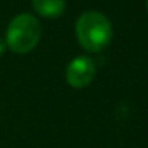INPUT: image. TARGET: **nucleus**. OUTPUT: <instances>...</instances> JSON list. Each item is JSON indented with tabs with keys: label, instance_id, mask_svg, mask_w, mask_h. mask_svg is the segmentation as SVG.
Instances as JSON below:
<instances>
[{
	"label": "nucleus",
	"instance_id": "5",
	"mask_svg": "<svg viewBox=\"0 0 148 148\" xmlns=\"http://www.w3.org/2000/svg\"><path fill=\"white\" fill-rule=\"evenodd\" d=\"M5 49H7V43H5L3 38H0V56L5 53Z\"/></svg>",
	"mask_w": 148,
	"mask_h": 148
},
{
	"label": "nucleus",
	"instance_id": "4",
	"mask_svg": "<svg viewBox=\"0 0 148 148\" xmlns=\"http://www.w3.org/2000/svg\"><path fill=\"white\" fill-rule=\"evenodd\" d=\"M32 7L40 16L54 19L65 10V0H32Z\"/></svg>",
	"mask_w": 148,
	"mask_h": 148
},
{
	"label": "nucleus",
	"instance_id": "3",
	"mask_svg": "<svg viewBox=\"0 0 148 148\" xmlns=\"http://www.w3.org/2000/svg\"><path fill=\"white\" fill-rule=\"evenodd\" d=\"M96 77V64L88 56H78L65 70V80L72 88H86Z\"/></svg>",
	"mask_w": 148,
	"mask_h": 148
},
{
	"label": "nucleus",
	"instance_id": "1",
	"mask_svg": "<svg viewBox=\"0 0 148 148\" xmlns=\"http://www.w3.org/2000/svg\"><path fill=\"white\" fill-rule=\"evenodd\" d=\"M78 43L89 53H99L108 46L113 37L110 21L99 11H86L75 26Z\"/></svg>",
	"mask_w": 148,
	"mask_h": 148
},
{
	"label": "nucleus",
	"instance_id": "2",
	"mask_svg": "<svg viewBox=\"0 0 148 148\" xmlns=\"http://www.w3.org/2000/svg\"><path fill=\"white\" fill-rule=\"evenodd\" d=\"M42 37V24L35 16L23 13L10 21L5 34V43L13 53L26 54L32 51Z\"/></svg>",
	"mask_w": 148,
	"mask_h": 148
},
{
	"label": "nucleus",
	"instance_id": "6",
	"mask_svg": "<svg viewBox=\"0 0 148 148\" xmlns=\"http://www.w3.org/2000/svg\"><path fill=\"white\" fill-rule=\"evenodd\" d=\"M147 10H148V0H147Z\"/></svg>",
	"mask_w": 148,
	"mask_h": 148
}]
</instances>
